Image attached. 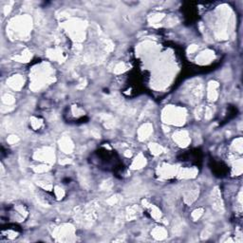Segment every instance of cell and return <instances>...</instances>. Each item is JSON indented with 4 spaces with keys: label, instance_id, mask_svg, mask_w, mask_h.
<instances>
[{
    "label": "cell",
    "instance_id": "2",
    "mask_svg": "<svg viewBox=\"0 0 243 243\" xmlns=\"http://www.w3.org/2000/svg\"><path fill=\"white\" fill-rule=\"evenodd\" d=\"M154 237L156 238H163L164 237H165V235H166V232L164 231L163 229L162 228H160V229H157L154 231Z\"/></svg>",
    "mask_w": 243,
    "mask_h": 243
},
{
    "label": "cell",
    "instance_id": "1",
    "mask_svg": "<svg viewBox=\"0 0 243 243\" xmlns=\"http://www.w3.org/2000/svg\"><path fill=\"white\" fill-rule=\"evenodd\" d=\"M176 141L179 143H187V135L185 134V132H179L178 133L177 135H176Z\"/></svg>",
    "mask_w": 243,
    "mask_h": 243
}]
</instances>
